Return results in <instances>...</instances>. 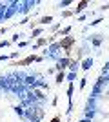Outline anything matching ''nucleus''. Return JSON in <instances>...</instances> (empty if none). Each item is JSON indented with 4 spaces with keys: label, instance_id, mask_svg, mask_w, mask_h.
Instances as JSON below:
<instances>
[{
    "label": "nucleus",
    "instance_id": "4",
    "mask_svg": "<svg viewBox=\"0 0 109 122\" xmlns=\"http://www.w3.org/2000/svg\"><path fill=\"white\" fill-rule=\"evenodd\" d=\"M64 80V73H58V76H57V82H58V84H60V82H62Z\"/></svg>",
    "mask_w": 109,
    "mask_h": 122
},
{
    "label": "nucleus",
    "instance_id": "1",
    "mask_svg": "<svg viewBox=\"0 0 109 122\" xmlns=\"http://www.w3.org/2000/svg\"><path fill=\"white\" fill-rule=\"evenodd\" d=\"M35 60H40V56L31 55V56H27V58H24V60H18V62H15V66H27V64H31V62H35Z\"/></svg>",
    "mask_w": 109,
    "mask_h": 122
},
{
    "label": "nucleus",
    "instance_id": "3",
    "mask_svg": "<svg viewBox=\"0 0 109 122\" xmlns=\"http://www.w3.org/2000/svg\"><path fill=\"white\" fill-rule=\"evenodd\" d=\"M85 5H87V2H80V4L76 5V11H82L84 7H85Z\"/></svg>",
    "mask_w": 109,
    "mask_h": 122
},
{
    "label": "nucleus",
    "instance_id": "6",
    "mask_svg": "<svg viewBox=\"0 0 109 122\" xmlns=\"http://www.w3.org/2000/svg\"><path fill=\"white\" fill-rule=\"evenodd\" d=\"M51 122H60V118H58V117H55V118H53Z\"/></svg>",
    "mask_w": 109,
    "mask_h": 122
},
{
    "label": "nucleus",
    "instance_id": "2",
    "mask_svg": "<svg viewBox=\"0 0 109 122\" xmlns=\"http://www.w3.org/2000/svg\"><path fill=\"white\" fill-rule=\"evenodd\" d=\"M71 44H73V36H67V38H64L58 46H62V47H66V51L69 53V47H71Z\"/></svg>",
    "mask_w": 109,
    "mask_h": 122
},
{
    "label": "nucleus",
    "instance_id": "5",
    "mask_svg": "<svg viewBox=\"0 0 109 122\" xmlns=\"http://www.w3.org/2000/svg\"><path fill=\"white\" fill-rule=\"evenodd\" d=\"M47 22H51V16H47V18H42L40 24H47Z\"/></svg>",
    "mask_w": 109,
    "mask_h": 122
}]
</instances>
